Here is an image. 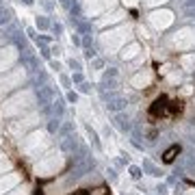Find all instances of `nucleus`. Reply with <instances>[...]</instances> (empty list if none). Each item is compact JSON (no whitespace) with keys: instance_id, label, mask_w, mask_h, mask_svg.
Listing matches in <instances>:
<instances>
[{"instance_id":"1","label":"nucleus","mask_w":195,"mask_h":195,"mask_svg":"<svg viewBox=\"0 0 195 195\" xmlns=\"http://www.w3.org/2000/svg\"><path fill=\"white\" fill-rule=\"evenodd\" d=\"M37 91V102H39V106L46 111L54 100H57V91H54V87H50V85H43V87H37L35 89Z\"/></svg>"},{"instance_id":"2","label":"nucleus","mask_w":195,"mask_h":195,"mask_svg":"<svg viewBox=\"0 0 195 195\" xmlns=\"http://www.w3.org/2000/svg\"><path fill=\"white\" fill-rule=\"evenodd\" d=\"M78 150H80V141H78L74 134L61 139V152H65V154H76Z\"/></svg>"},{"instance_id":"3","label":"nucleus","mask_w":195,"mask_h":195,"mask_svg":"<svg viewBox=\"0 0 195 195\" xmlns=\"http://www.w3.org/2000/svg\"><path fill=\"white\" fill-rule=\"evenodd\" d=\"M167 102H169V100H167V96L156 98V100H154V104L150 106V115H152V117H158V115L163 117V115H167V106H169Z\"/></svg>"},{"instance_id":"4","label":"nucleus","mask_w":195,"mask_h":195,"mask_svg":"<svg viewBox=\"0 0 195 195\" xmlns=\"http://www.w3.org/2000/svg\"><path fill=\"white\" fill-rule=\"evenodd\" d=\"M46 113L52 115V117H57V119H61V117H63V113H65V104H63V100H61V98H57V100H54L48 108H46Z\"/></svg>"},{"instance_id":"5","label":"nucleus","mask_w":195,"mask_h":195,"mask_svg":"<svg viewBox=\"0 0 195 195\" xmlns=\"http://www.w3.org/2000/svg\"><path fill=\"white\" fill-rule=\"evenodd\" d=\"M126 104H128V100L117 96V98H113V100L106 102V111H111V113H122V111L126 108Z\"/></svg>"},{"instance_id":"6","label":"nucleus","mask_w":195,"mask_h":195,"mask_svg":"<svg viewBox=\"0 0 195 195\" xmlns=\"http://www.w3.org/2000/svg\"><path fill=\"white\" fill-rule=\"evenodd\" d=\"M115 126L122 130V132H130V130H132V124H130V119H128V115L124 113H115Z\"/></svg>"},{"instance_id":"7","label":"nucleus","mask_w":195,"mask_h":195,"mask_svg":"<svg viewBox=\"0 0 195 195\" xmlns=\"http://www.w3.org/2000/svg\"><path fill=\"white\" fill-rule=\"evenodd\" d=\"M22 63H24V67L28 69V72H33V74L41 69V67H39V59H37L35 54H31V57H24V59H22Z\"/></svg>"},{"instance_id":"8","label":"nucleus","mask_w":195,"mask_h":195,"mask_svg":"<svg viewBox=\"0 0 195 195\" xmlns=\"http://www.w3.org/2000/svg\"><path fill=\"white\" fill-rule=\"evenodd\" d=\"M178 154H180V145L176 143V145H171V147H169V150H165V154H163V163H167V165L173 163Z\"/></svg>"},{"instance_id":"9","label":"nucleus","mask_w":195,"mask_h":195,"mask_svg":"<svg viewBox=\"0 0 195 195\" xmlns=\"http://www.w3.org/2000/svg\"><path fill=\"white\" fill-rule=\"evenodd\" d=\"M119 87V82L115 80V78H102V82H100V93H104V91H115Z\"/></svg>"},{"instance_id":"10","label":"nucleus","mask_w":195,"mask_h":195,"mask_svg":"<svg viewBox=\"0 0 195 195\" xmlns=\"http://www.w3.org/2000/svg\"><path fill=\"white\" fill-rule=\"evenodd\" d=\"M2 35L9 37V39H15V37H20V33H17V24L9 22L7 26H2Z\"/></svg>"},{"instance_id":"11","label":"nucleus","mask_w":195,"mask_h":195,"mask_svg":"<svg viewBox=\"0 0 195 195\" xmlns=\"http://www.w3.org/2000/svg\"><path fill=\"white\" fill-rule=\"evenodd\" d=\"M11 11H9L7 7H0V26H7L9 22H11Z\"/></svg>"},{"instance_id":"12","label":"nucleus","mask_w":195,"mask_h":195,"mask_svg":"<svg viewBox=\"0 0 195 195\" xmlns=\"http://www.w3.org/2000/svg\"><path fill=\"white\" fill-rule=\"evenodd\" d=\"M46 80H48V74H46V72H35V78H33L35 87H43Z\"/></svg>"},{"instance_id":"13","label":"nucleus","mask_w":195,"mask_h":195,"mask_svg":"<svg viewBox=\"0 0 195 195\" xmlns=\"http://www.w3.org/2000/svg\"><path fill=\"white\" fill-rule=\"evenodd\" d=\"M72 132H74V124H72V122H65V124L59 128V134H61V137H69Z\"/></svg>"},{"instance_id":"14","label":"nucleus","mask_w":195,"mask_h":195,"mask_svg":"<svg viewBox=\"0 0 195 195\" xmlns=\"http://www.w3.org/2000/svg\"><path fill=\"white\" fill-rule=\"evenodd\" d=\"M76 33H78V35H89V33H91V24L80 20V22H78V26H76Z\"/></svg>"},{"instance_id":"15","label":"nucleus","mask_w":195,"mask_h":195,"mask_svg":"<svg viewBox=\"0 0 195 195\" xmlns=\"http://www.w3.org/2000/svg\"><path fill=\"white\" fill-rule=\"evenodd\" d=\"M143 169L147 171V173H150V176H161L163 171H158V169H156V167L150 163V161H143Z\"/></svg>"},{"instance_id":"16","label":"nucleus","mask_w":195,"mask_h":195,"mask_svg":"<svg viewBox=\"0 0 195 195\" xmlns=\"http://www.w3.org/2000/svg\"><path fill=\"white\" fill-rule=\"evenodd\" d=\"M87 132H89V137H91V143H93V147L96 150H102V145H100V139H98V134L91 130V126H87Z\"/></svg>"},{"instance_id":"17","label":"nucleus","mask_w":195,"mask_h":195,"mask_svg":"<svg viewBox=\"0 0 195 195\" xmlns=\"http://www.w3.org/2000/svg\"><path fill=\"white\" fill-rule=\"evenodd\" d=\"M59 128H61V119L52 117L50 122H48V130H50V132H59Z\"/></svg>"},{"instance_id":"18","label":"nucleus","mask_w":195,"mask_h":195,"mask_svg":"<svg viewBox=\"0 0 195 195\" xmlns=\"http://www.w3.org/2000/svg\"><path fill=\"white\" fill-rule=\"evenodd\" d=\"M130 176H132V178L134 180H139V178H141V176H143V169H141V167H130Z\"/></svg>"},{"instance_id":"19","label":"nucleus","mask_w":195,"mask_h":195,"mask_svg":"<svg viewBox=\"0 0 195 195\" xmlns=\"http://www.w3.org/2000/svg\"><path fill=\"white\" fill-rule=\"evenodd\" d=\"M89 195H108V187H98V189H91Z\"/></svg>"},{"instance_id":"20","label":"nucleus","mask_w":195,"mask_h":195,"mask_svg":"<svg viewBox=\"0 0 195 195\" xmlns=\"http://www.w3.org/2000/svg\"><path fill=\"white\" fill-rule=\"evenodd\" d=\"M37 26H39L41 31L50 28V22H48V17H37Z\"/></svg>"},{"instance_id":"21","label":"nucleus","mask_w":195,"mask_h":195,"mask_svg":"<svg viewBox=\"0 0 195 195\" xmlns=\"http://www.w3.org/2000/svg\"><path fill=\"white\" fill-rule=\"evenodd\" d=\"M117 76V69L115 67H108L106 72H104V78H115Z\"/></svg>"},{"instance_id":"22","label":"nucleus","mask_w":195,"mask_h":195,"mask_svg":"<svg viewBox=\"0 0 195 195\" xmlns=\"http://www.w3.org/2000/svg\"><path fill=\"white\" fill-rule=\"evenodd\" d=\"M67 65H69L72 69H80V61H76V59H69V63H67Z\"/></svg>"},{"instance_id":"23","label":"nucleus","mask_w":195,"mask_h":195,"mask_svg":"<svg viewBox=\"0 0 195 195\" xmlns=\"http://www.w3.org/2000/svg\"><path fill=\"white\" fill-rule=\"evenodd\" d=\"M80 91H82V93H89V91H91V85H89V82H80Z\"/></svg>"},{"instance_id":"24","label":"nucleus","mask_w":195,"mask_h":195,"mask_svg":"<svg viewBox=\"0 0 195 195\" xmlns=\"http://www.w3.org/2000/svg\"><path fill=\"white\" fill-rule=\"evenodd\" d=\"M82 46H85V48H91V35H85V37H82Z\"/></svg>"},{"instance_id":"25","label":"nucleus","mask_w":195,"mask_h":195,"mask_svg":"<svg viewBox=\"0 0 195 195\" xmlns=\"http://www.w3.org/2000/svg\"><path fill=\"white\" fill-rule=\"evenodd\" d=\"M72 80L76 82V85H80V82H82V74H80V72H76V74L72 76Z\"/></svg>"},{"instance_id":"26","label":"nucleus","mask_w":195,"mask_h":195,"mask_svg":"<svg viewBox=\"0 0 195 195\" xmlns=\"http://www.w3.org/2000/svg\"><path fill=\"white\" fill-rule=\"evenodd\" d=\"M102 65H104V61H102V59H93V63H91V67H96V69H100Z\"/></svg>"},{"instance_id":"27","label":"nucleus","mask_w":195,"mask_h":195,"mask_svg":"<svg viewBox=\"0 0 195 195\" xmlns=\"http://www.w3.org/2000/svg\"><path fill=\"white\" fill-rule=\"evenodd\" d=\"M78 100V93H76V91H69V93H67V102H76Z\"/></svg>"},{"instance_id":"28","label":"nucleus","mask_w":195,"mask_h":195,"mask_svg":"<svg viewBox=\"0 0 195 195\" xmlns=\"http://www.w3.org/2000/svg\"><path fill=\"white\" fill-rule=\"evenodd\" d=\"M52 31H54V35H61L63 33V26L61 24H52Z\"/></svg>"},{"instance_id":"29","label":"nucleus","mask_w":195,"mask_h":195,"mask_svg":"<svg viewBox=\"0 0 195 195\" xmlns=\"http://www.w3.org/2000/svg\"><path fill=\"white\" fill-rule=\"evenodd\" d=\"M85 57H87V59H93V57H96V50H93V48H87V50H85Z\"/></svg>"},{"instance_id":"30","label":"nucleus","mask_w":195,"mask_h":195,"mask_svg":"<svg viewBox=\"0 0 195 195\" xmlns=\"http://www.w3.org/2000/svg\"><path fill=\"white\" fill-rule=\"evenodd\" d=\"M59 2H61V4H63L65 9H69V7H72L74 2H76V0H59Z\"/></svg>"},{"instance_id":"31","label":"nucleus","mask_w":195,"mask_h":195,"mask_svg":"<svg viewBox=\"0 0 195 195\" xmlns=\"http://www.w3.org/2000/svg\"><path fill=\"white\" fill-rule=\"evenodd\" d=\"M156 191H158V195H165L167 193V184H158V189H156Z\"/></svg>"},{"instance_id":"32","label":"nucleus","mask_w":195,"mask_h":195,"mask_svg":"<svg viewBox=\"0 0 195 195\" xmlns=\"http://www.w3.org/2000/svg\"><path fill=\"white\" fill-rule=\"evenodd\" d=\"M69 195H89V189H80V191H74Z\"/></svg>"},{"instance_id":"33","label":"nucleus","mask_w":195,"mask_h":195,"mask_svg":"<svg viewBox=\"0 0 195 195\" xmlns=\"http://www.w3.org/2000/svg\"><path fill=\"white\" fill-rule=\"evenodd\" d=\"M72 43H74V46H78V43H82V39H80L78 35H72Z\"/></svg>"},{"instance_id":"34","label":"nucleus","mask_w":195,"mask_h":195,"mask_svg":"<svg viewBox=\"0 0 195 195\" xmlns=\"http://www.w3.org/2000/svg\"><path fill=\"white\" fill-rule=\"evenodd\" d=\"M26 35H28V37H33V39H35V37H37V31H35V28H28V31H26Z\"/></svg>"},{"instance_id":"35","label":"nucleus","mask_w":195,"mask_h":195,"mask_svg":"<svg viewBox=\"0 0 195 195\" xmlns=\"http://www.w3.org/2000/svg\"><path fill=\"white\" fill-rule=\"evenodd\" d=\"M50 67H52V69H61V65H59L57 61H50Z\"/></svg>"},{"instance_id":"36","label":"nucleus","mask_w":195,"mask_h":195,"mask_svg":"<svg viewBox=\"0 0 195 195\" xmlns=\"http://www.w3.org/2000/svg\"><path fill=\"white\" fill-rule=\"evenodd\" d=\"M106 176H108V178H111V180H115V178H117V176H115V171H113V169H108V173H106Z\"/></svg>"},{"instance_id":"37","label":"nucleus","mask_w":195,"mask_h":195,"mask_svg":"<svg viewBox=\"0 0 195 195\" xmlns=\"http://www.w3.org/2000/svg\"><path fill=\"white\" fill-rule=\"evenodd\" d=\"M61 82H63L65 87H67V85H69V78H67V76H61Z\"/></svg>"},{"instance_id":"38","label":"nucleus","mask_w":195,"mask_h":195,"mask_svg":"<svg viewBox=\"0 0 195 195\" xmlns=\"http://www.w3.org/2000/svg\"><path fill=\"white\" fill-rule=\"evenodd\" d=\"M22 2H24L26 7H31V4H33V0H22Z\"/></svg>"},{"instance_id":"39","label":"nucleus","mask_w":195,"mask_h":195,"mask_svg":"<svg viewBox=\"0 0 195 195\" xmlns=\"http://www.w3.org/2000/svg\"><path fill=\"white\" fill-rule=\"evenodd\" d=\"M0 7H2V0H0Z\"/></svg>"}]
</instances>
